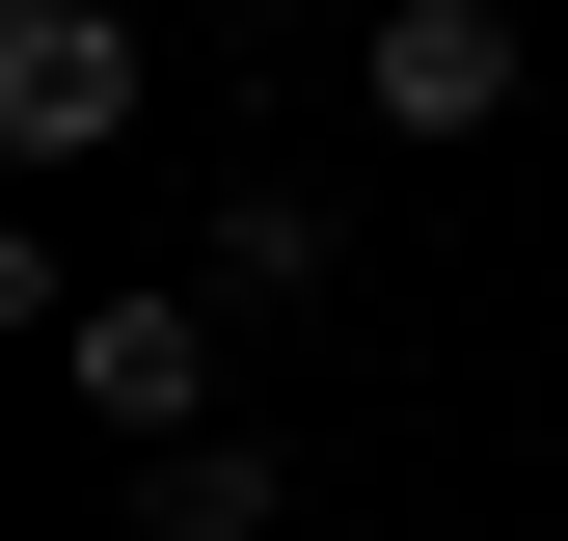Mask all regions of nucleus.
<instances>
[{
  "mask_svg": "<svg viewBox=\"0 0 568 541\" xmlns=\"http://www.w3.org/2000/svg\"><path fill=\"white\" fill-rule=\"evenodd\" d=\"M54 353H82V406H109L135 460L217 433V298H54Z\"/></svg>",
  "mask_w": 568,
  "mask_h": 541,
  "instance_id": "1",
  "label": "nucleus"
},
{
  "mask_svg": "<svg viewBox=\"0 0 568 541\" xmlns=\"http://www.w3.org/2000/svg\"><path fill=\"white\" fill-rule=\"evenodd\" d=\"M0 135H28V163H109L135 135V28L109 0H0Z\"/></svg>",
  "mask_w": 568,
  "mask_h": 541,
  "instance_id": "2",
  "label": "nucleus"
},
{
  "mask_svg": "<svg viewBox=\"0 0 568 541\" xmlns=\"http://www.w3.org/2000/svg\"><path fill=\"white\" fill-rule=\"evenodd\" d=\"M515 109V0H379V135H487Z\"/></svg>",
  "mask_w": 568,
  "mask_h": 541,
  "instance_id": "3",
  "label": "nucleus"
},
{
  "mask_svg": "<svg viewBox=\"0 0 568 541\" xmlns=\"http://www.w3.org/2000/svg\"><path fill=\"white\" fill-rule=\"evenodd\" d=\"M135 514H163V541H271L298 488H271V433H190V460H163V488H135Z\"/></svg>",
  "mask_w": 568,
  "mask_h": 541,
  "instance_id": "4",
  "label": "nucleus"
}]
</instances>
